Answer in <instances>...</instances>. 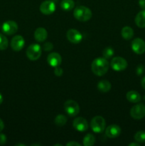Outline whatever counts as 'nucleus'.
Here are the masks:
<instances>
[{
    "label": "nucleus",
    "mask_w": 145,
    "mask_h": 146,
    "mask_svg": "<svg viewBox=\"0 0 145 146\" xmlns=\"http://www.w3.org/2000/svg\"><path fill=\"white\" fill-rule=\"evenodd\" d=\"M126 98L128 101L133 104H136L139 103L142 99L141 95L136 91H130L127 92L126 95Z\"/></svg>",
    "instance_id": "f3484780"
},
{
    "label": "nucleus",
    "mask_w": 145,
    "mask_h": 146,
    "mask_svg": "<svg viewBox=\"0 0 145 146\" xmlns=\"http://www.w3.org/2000/svg\"><path fill=\"white\" fill-rule=\"evenodd\" d=\"M136 74H137L138 76H141L144 72V66L143 65H142V64H140V65H139L136 67Z\"/></svg>",
    "instance_id": "c85d7f7f"
},
{
    "label": "nucleus",
    "mask_w": 145,
    "mask_h": 146,
    "mask_svg": "<svg viewBox=\"0 0 145 146\" xmlns=\"http://www.w3.org/2000/svg\"><path fill=\"white\" fill-rule=\"evenodd\" d=\"M129 146H139V143H129Z\"/></svg>",
    "instance_id": "f704fd0d"
},
{
    "label": "nucleus",
    "mask_w": 145,
    "mask_h": 146,
    "mask_svg": "<svg viewBox=\"0 0 145 146\" xmlns=\"http://www.w3.org/2000/svg\"><path fill=\"white\" fill-rule=\"evenodd\" d=\"M65 111L71 117L76 116L80 112V107L78 103L73 100H68L64 104Z\"/></svg>",
    "instance_id": "39448f33"
},
{
    "label": "nucleus",
    "mask_w": 145,
    "mask_h": 146,
    "mask_svg": "<svg viewBox=\"0 0 145 146\" xmlns=\"http://www.w3.org/2000/svg\"><path fill=\"white\" fill-rule=\"evenodd\" d=\"M43 48L45 51H50L53 48V44L51 42H46L43 46Z\"/></svg>",
    "instance_id": "bb28decb"
},
{
    "label": "nucleus",
    "mask_w": 145,
    "mask_h": 146,
    "mask_svg": "<svg viewBox=\"0 0 145 146\" xmlns=\"http://www.w3.org/2000/svg\"><path fill=\"white\" fill-rule=\"evenodd\" d=\"M72 126L76 131L80 132H84L88 129V123L86 119H85L82 117H78L75 118L72 122Z\"/></svg>",
    "instance_id": "f8f14e48"
},
{
    "label": "nucleus",
    "mask_w": 145,
    "mask_h": 146,
    "mask_svg": "<svg viewBox=\"0 0 145 146\" xmlns=\"http://www.w3.org/2000/svg\"><path fill=\"white\" fill-rule=\"evenodd\" d=\"M9 45V41L7 37L2 34H0V50L7 49Z\"/></svg>",
    "instance_id": "393cba45"
},
{
    "label": "nucleus",
    "mask_w": 145,
    "mask_h": 146,
    "mask_svg": "<svg viewBox=\"0 0 145 146\" xmlns=\"http://www.w3.org/2000/svg\"><path fill=\"white\" fill-rule=\"evenodd\" d=\"M121 35H122V38L125 40H130L131 38L133 37L134 36V30L131 28L130 27H123L121 31Z\"/></svg>",
    "instance_id": "aec40b11"
},
{
    "label": "nucleus",
    "mask_w": 145,
    "mask_h": 146,
    "mask_svg": "<svg viewBox=\"0 0 145 146\" xmlns=\"http://www.w3.org/2000/svg\"><path fill=\"white\" fill-rule=\"evenodd\" d=\"M82 142L85 146H92L95 143V137L92 134L88 133L84 137Z\"/></svg>",
    "instance_id": "4be33fe9"
},
{
    "label": "nucleus",
    "mask_w": 145,
    "mask_h": 146,
    "mask_svg": "<svg viewBox=\"0 0 145 146\" xmlns=\"http://www.w3.org/2000/svg\"><path fill=\"white\" fill-rule=\"evenodd\" d=\"M48 37V32L46 29L43 27H39L36 29L34 32V38L38 42H43Z\"/></svg>",
    "instance_id": "dca6fc26"
},
{
    "label": "nucleus",
    "mask_w": 145,
    "mask_h": 146,
    "mask_svg": "<svg viewBox=\"0 0 145 146\" xmlns=\"http://www.w3.org/2000/svg\"><path fill=\"white\" fill-rule=\"evenodd\" d=\"M63 68H61L59 66H58L55 67V69H54V74H55V76H61L63 75Z\"/></svg>",
    "instance_id": "cd10ccee"
},
{
    "label": "nucleus",
    "mask_w": 145,
    "mask_h": 146,
    "mask_svg": "<svg viewBox=\"0 0 145 146\" xmlns=\"http://www.w3.org/2000/svg\"><path fill=\"white\" fill-rule=\"evenodd\" d=\"M4 128V122H3L2 120L0 118V132H1V131H3Z\"/></svg>",
    "instance_id": "473e14b6"
},
{
    "label": "nucleus",
    "mask_w": 145,
    "mask_h": 146,
    "mask_svg": "<svg viewBox=\"0 0 145 146\" xmlns=\"http://www.w3.org/2000/svg\"><path fill=\"white\" fill-rule=\"evenodd\" d=\"M55 10V3L51 0L43 1L40 5V11L45 15H50L53 14Z\"/></svg>",
    "instance_id": "9b49d317"
},
{
    "label": "nucleus",
    "mask_w": 145,
    "mask_h": 146,
    "mask_svg": "<svg viewBox=\"0 0 145 146\" xmlns=\"http://www.w3.org/2000/svg\"><path fill=\"white\" fill-rule=\"evenodd\" d=\"M66 145L68 146H81V145L78 143L75 142V141H70V142L67 143Z\"/></svg>",
    "instance_id": "7c9ffc66"
},
{
    "label": "nucleus",
    "mask_w": 145,
    "mask_h": 146,
    "mask_svg": "<svg viewBox=\"0 0 145 146\" xmlns=\"http://www.w3.org/2000/svg\"><path fill=\"white\" fill-rule=\"evenodd\" d=\"M121 133V128L116 124H112L105 129V135L109 138H115Z\"/></svg>",
    "instance_id": "4468645a"
},
{
    "label": "nucleus",
    "mask_w": 145,
    "mask_h": 146,
    "mask_svg": "<svg viewBox=\"0 0 145 146\" xmlns=\"http://www.w3.org/2000/svg\"><path fill=\"white\" fill-rule=\"evenodd\" d=\"M18 30V24L12 20H9L2 25V31L7 35H13Z\"/></svg>",
    "instance_id": "1a4fd4ad"
},
{
    "label": "nucleus",
    "mask_w": 145,
    "mask_h": 146,
    "mask_svg": "<svg viewBox=\"0 0 145 146\" xmlns=\"http://www.w3.org/2000/svg\"><path fill=\"white\" fill-rule=\"evenodd\" d=\"M135 141L139 143H143L145 142V131H138L135 133L134 136Z\"/></svg>",
    "instance_id": "b1692460"
},
{
    "label": "nucleus",
    "mask_w": 145,
    "mask_h": 146,
    "mask_svg": "<svg viewBox=\"0 0 145 146\" xmlns=\"http://www.w3.org/2000/svg\"><path fill=\"white\" fill-rule=\"evenodd\" d=\"M141 85H142V88L145 89V76H144L141 80Z\"/></svg>",
    "instance_id": "72a5a7b5"
},
{
    "label": "nucleus",
    "mask_w": 145,
    "mask_h": 146,
    "mask_svg": "<svg viewBox=\"0 0 145 146\" xmlns=\"http://www.w3.org/2000/svg\"><path fill=\"white\" fill-rule=\"evenodd\" d=\"M135 24L139 28H145V9L139 11L135 17Z\"/></svg>",
    "instance_id": "a211bd4d"
},
{
    "label": "nucleus",
    "mask_w": 145,
    "mask_h": 146,
    "mask_svg": "<svg viewBox=\"0 0 145 146\" xmlns=\"http://www.w3.org/2000/svg\"><path fill=\"white\" fill-rule=\"evenodd\" d=\"M130 115L135 120H140L145 116V106L143 104H138L134 106L130 110Z\"/></svg>",
    "instance_id": "0eeeda50"
},
{
    "label": "nucleus",
    "mask_w": 145,
    "mask_h": 146,
    "mask_svg": "<svg viewBox=\"0 0 145 146\" xmlns=\"http://www.w3.org/2000/svg\"><path fill=\"white\" fill-rule=\"evenodd\" d=\"M127 61L120 56L114 57L110 63V66L116 71H122L126 69L127 67Z\"/></svg>",
    "instance_id": "423d86ee"
},
{
    "label": "nucleus",
    "mask_w": 145,
    "mask_h": 146,
    "mask_svg": "<svg viewBox=\"0 0 145 146\" xmlns=\"http://www.w3.org/2000/svg\"><path fill=\"white\" fill-rule=\"evenodd\" d=\"M105 126H106V123L103 117L97 115L91 120L90 128L93 132L97 133L103 132L105 129Z\"/></svg>",
    "instance_id": "7ed1b4c3"
},
{
    "label": "nucleus",
    "mask_w": 145,
    "mask_h": 146,
    "mask_svg": "<svg viewBox=\"0 0 145 146\" xmlns=\"http://www.w3.org/2000/svg\"><path fill=\"white\" fill-rule=\"evenodd\" d=\"M91 69L94 74L98 76H102L107 72L109 69V63L104 57H99L93 60L91 65Z\"/></svg>",
    "instance_id": "f257e3e1"
},
{
    "label": "nucleus",
    "mask_w": 145,
    "mask_h": 146,
    "mask_svg": "<svg viewBox=\"0 0 145 146\" xmlns=\"http://www.w3.org/2000/svg\"><path fill=\"white\" fill-rule=\"evenodd\" d=\"M75 7L73 0H62L61 2V7L64 11H71Z\"/></svg>",
    "instance_id": "412c9836"
},
{
    "label": "nucleus",
    "mask_w": 145,
    "mask_h": 146,
    "mask_svg": "<svg viewBox=\"0 0 145 146\" xmlns=\"http://www.w3.org/2000/svg\"><path fill=\"white\" fill-rule=\"evenodd\" d=\"M67 121H68V119H67L65 115L60 114L55 117V119H54V123L58 126H63L67 123Z\"/></svg>",
    "instance_id": "5701e85b"
},
{
    "label": "nucleus",
    "mask_w": 145,
    "mask_h": 146,
    "mask_svg": "<svg viewBox=\"0 0 145 146\" xmlns=\"http://www.w3.org/2000/svg\"><path fill=\"white\" fill-rule=\"evenodd\" d=\"M2 102H3V96H2V95L0 94V105L2 104Z\"/></svg>",
    "instance_id": "c9c22d12"
},
{
    "label": "nucleus",
    "mask_w": 145,
    "mask_h": 146,
    "mask_svg": "<svg viewBox=\"0 0 145 146\" xmlns=\"http://www.w3.org/2000/svg\"><path fill=\"white\" fill-rule=\"evenodd\" d=\"M74 17L80 21H87L90 19L92 13L89 8L85 6H79L74 9Z\"/></svg>",
    "instance_id": "f03ea898"
},
{
    "label": "nucleus",
    "mask_w": 145,
    "mask_h": 146,
    "mask_svg": "<svg viewBox=\"0 0 145 146\" xmlns=\"http://www.w3.org/2000/svg\"><path fill=\"white\" fill-rule=\"evenodd\" d=\"M42 48L38 44H32L26 50V56L31 61H36L41 57Z\"/></svg>",
    "instance_id": "20e7f679"
},
{
    "label": "nucleus",
    "mask_w": 145,
    "mask_h": 146,
    "mask_svg": "<svg viewBox=\"0 0 145 146\" xmlns=\"http://www.w3.org/2000/svg\"><path fill=\"white\" fill-rule=\"evenodd\" d=\"M112 88L110 82L107 80H102L98 84V88L100 91L102 93H106L110 91Z\"/></svg>",
    "instance_id": "6ab92c4d"
},
{
    "label": "nucleus",
    "mask_w": 145,
    "mask_h": 146,
    "mask_svg": "<svg viewBox=\"0 0 145 146\" xmlns=\"http://www.w3.org/2000/svg\"><path fill=\"white\" fill-rule=\"evenodd\" d=\"M47 61H48V64L51 66L55 68V67L61 65V62H62V58H61V56L58 53L53 52L51 53L48 56Z\"/></svg>",
    "instance_id": "2eb2a0df"
},
{
    "label": "nucleus",
    "mask_w": 145,
    "mask_h": 146,
    "mask_svg": "<svg viewBox=\"0 0 145 146\" xmlns=\"http://www.w3.org/2000/svg\"><path fill=\"white\" fill-rule=\"evenodd\" d=\"M7 142V136L4 134L0 133V145H4Z\"/></svg>",
    "instance_id": "c756f323"
},
{
    "label": "nucleus",
    "mask_w": 145,
    "mask_h": 146,
    "mask_svg": "<svg viewBox=\"0 0 145 146\" xmlns=\"http://www.w3.org/2000/svg\"><path fill=\"white\" fill-rule=\"evenodd\" d=\"M25 40L21 35H16L12 38L11 41V47L14 51H19L24 48Z\"/></svg>",
    "instance_id": "ddd939ff"
},
{
    "label": "nucleus",
    "mask_w": 145,
    "mask_h": 146,
    "mask_svg": "<svg viewBox=\"0 0 145 146\" xmlns=\"http://www.w3.org/2000/svg\"><path fill=\"white\" fill-rule=\"evenodd\" d=\"M66 37L68 41L74 44H78L82 41V35L79 31L75 29H71L67 31Z\"/></svg>",
    "instance_id": "6e6552de"
},
{
    "label": "nucleus",
    "mask_w": 145,
    "mask_h": 146,
    "mask_svg": "<svg viewBox=\"0 0 145 146\" xmlns=\"http://www.w3.org/2000/svg\"><path fill=\"white\" fill-rule=\"evenodd\" d=\"M114 50L113 48H111V47H107L102 51V56L105 58L107 59V58H111L112 56L114 55Z\"/></svg>",
    "instance_id": "a878e982"
},
{
    "label": "nucleus",
    "mask_w": 145,
    "mask_h": 146,
    "mask_svg": "<svg viewBox=\"0 0 145 146\" xmlns=\"http://www.w3.org/2000/svg\"><path fill=\"white\" fill-rule=\"evenodd\" d=\"M139 5L143 9H145V0H139Z\"/></svg>",
    "instance_id": "2f4dec72"
},
{
    "label": "nucleus",
    "mask_w": 145,
    "mask_h": 146,
    "mask_svg": "<svg viewBox=\"0 0 145 146\" xmlns=\"http://www.w3.org/2000/svg\"><path fill=\"white\" fill-rule=\"evenodd\" d=\"M132 49L135 54H141L145 52V42L143 39L140 38H136L132 42Z\"/></svg>",
    "instance_id": "9d476101"
}]
</instances>
